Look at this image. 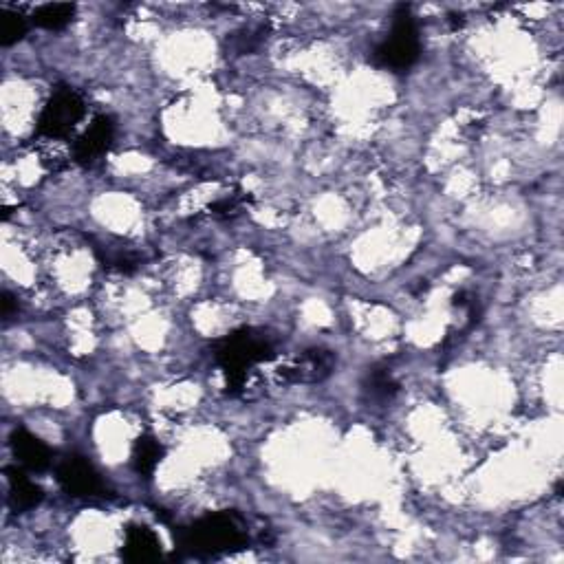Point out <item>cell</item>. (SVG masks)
I'll use <instances>...</instances> for the list:
<instances>
[{
  "label": "cell",
  "mask_w": 564,
  "mask_h": 564,
  "mask_svg": "<svg viewBox=\"0 0 564 564\" xmlns=\"http://www.w3.org/2000/svg\"><path fill=\"white\" fill-rule=\"evenodd\" d=\"M179 545L194 556H219L247 545V534L234 514H210L181 529Z\"/></svg>",
  "instance_id": "obj_1"
},
{
  "label": "cell",
  "mask_w": 564,
  "mask_h": 564,
  "mask_svg": "<svg viewBox=\"0 0 564 564\" xmlns=\"http://www.w3.org/2000/svg\"><path fill=\"white\" fill-rule=\"evenodd\" d=\"M216 362L221 364L227 377V388L238 390L245 384L247 368L258 362H267L274 357V346L263 333L252 329H241L216 344Z\"/></svg>",
  "instance_id": "obj_2"
},
{
  "label": "cell",
  "mask_w": 564,
  "mask_h": 564,
  "mask_svg": "<svg viewBox=\"0 0 564 564\" xmlns=\"http://www.w3.org/2000/svg\"><path fill=\"white\" fill-rule=\"evenodd\" d=\"M393 18V29H390L388 38L373 51V62L390 71H406L419 60V29L406 5L397 7Z\"/></svg>",
  "instance_id": "obj_3"
},
{
  "label": "cell",
  "mask_w": 564,
  "mask_h": 564,
  "mask_svg": "<svg viewBox=\"0 0 564 564\" xmlns=\"http://www.w3.org/2000/svg\"><path fill=\"white\" fill-rule=\"evenodd\" d=\"M86 113V106L82 97L62 86L56 93L49 97L38 119V135L49 139L67 137L71 130L82 122Z\"/></svg>",
  "instance_id": "obj_4"
},
{
  "label": "cell",
  "mask_w": 564,
  "mask_h": 564,
  "mask_svg": "<svg viewBox=\"0 0 564 564\" xmlns=\"http://www.w3.org/2000/svg\"><path fill=\"white\" fill-rule=\"evenodd\" d=\"M115 139V122L113 117L100 115L93 119V124L84 130L73 144V159L80 166H91L97 159H102Z\"/></svg>",
  "instance_id": "obj_5"
},
{
  "label": "cell",
  "mask_w": 564,
  "mask_h": 564,
  "mask_svg": "<svg viewBox=\"0 0 564 564\" xmlns=\"http://www.w3.org/2000/svg\"><path fill=\"white\" fill-rule=\"evenodd\" d=\"M58 483L73 498H91L104 490L95 468L82 457H67L58 465Z\"/></svg>",
  "instance_id": "obj_6"
},
{
  "label": "cell",
  "mask_w": 564,
  "mask_h": 564,
  "mask_svg": "<svg viewBox=\"0 0 564 564\" xmlns=\"http://www.w3.org/2000/svg\"><path fill=\"white\" fill-rule=\"evenodd\" d=\"M122 556L133 564L155 562L161 558V540L146 525H128Z\"/></svg>",
  "instance_id": "obj_7"
},
{
  "label": "cell",
  "mask_w": 564,
  "mask_h": 564,
  "mask_svg": "<svg viewBox=\"0 0 564 564\" xmlns=\"http://www.w3.org/2000/svg\"><path fill=\"white\" fill-rule=\"evenodd\" d=\"M9 446H12L14 457L20 465H25L27 470L42 472L49 468L51 452L36 435H31L25 428H16L9 437Z\"/></svg>",
  "instance_id": "obj_8"
},
{
  "label": "cell",
  "mask_w": 564,
  "mask_h": 564,
  "mask_svg": "<svg viewBox=\"0 0 564 564\" xmlns=\"http://www.w3.org/2000/svg\"><path fill=\"white\" fill-rule=\"evenodd\" d=\"M5 476L9 483V505H12L16 512H27V509H34L42 503L45 494H42L40 487L31 481L18 465H7Z\"/></svg>",
  "instance_id": "obj_9"
},
{
  "label": "cell",
  "mask_w": 564,
  "mask_h": 564,
  "mask_svg": "<svg viewBox=\"0 0 564 564\" xmlns=\"http://www.w3.org/2000/svg\"><path fill=\"white\" fill-rule=\"evenodd\" d=\"M164 446L153 435H141L133 448V468L139 476L150 479L155 474L159 461L164 459Z\"/></svg>",
  "instance_id": "obj_10"
},
{
  "label": "cell",
  "mask_w": 564,
  "mask_h": 564,
  "mask_svg": "<svg viewBox=\"0 0 564 564\" xmlns=\"http://www.w3.org/2000/svg\"><path fill=\"white\" fill-rule=\"evenodd\" d=\"M73 16H75V5H71V3H47V5H40V7L34 9L31 20H34V25H38L42 29L60 31L71 23Z\"/></svg>",
  "instance_id": "obj_11"
},
{
  "label": "cell",
  "mask_w": 564,
  "mask_h": 564,
  "mask_svg": "<svg viewBox=\"0 0 564 564\" xmlns=\"http://www.w3.org/2000/svg\"><path fill=\"white\" fill-rule=\"evenodd\" d=\"M27 34V18L14 12V9H3L0 12V45L12 47Z\"/></svg>",
  "instance_id": "obj_12"
},
{
  "label": "cell",
  "mask_w": 564,
  "mask_h": 564,
  "mask_svg": "<svg viewBox=\"0 0 564 564\" xmlns=\"http://www.w3.org/2000/svg\"><path fill=\"white\" fill-rule=\"evenodd\" d=\"M368 390H371L373 397L388 399L397 393V382L384 368H375V371L368 373Z\"/></svg>",
  "instance_id": "obj_13"
},
{
  "label": "cell",
  "mask_w": 564,
  "mask_h": 564,
  "mask_svg": "<svg viewBox=\"0 0 564 564\" xmlns=\"http://www.w3.org/2000/svg\"><path fill=\"white\" fill-rule=\"evenodd\" d=\"M14 309H16V302H14V298H12V294H3V316L5 318H9L14 313Z\"/></svg>",
  "instance_id": "obj_14"
}]
</instances>
